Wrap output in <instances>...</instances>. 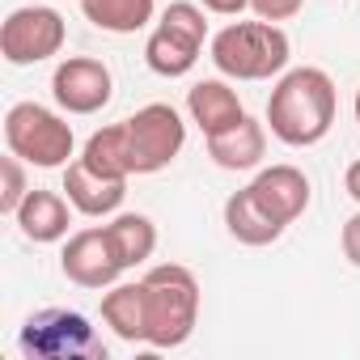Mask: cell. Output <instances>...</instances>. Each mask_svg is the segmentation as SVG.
I'll return each mask as SVG.
<instances>
[{
	"instance_id": "20",
	"label": "cell",
	"mask_w": 360,
	"mask_h": 360,
	"mask_svg": "<svg viewBox=\"0 0 360 360\" xmlns=\"http://www.w3.org/2000/svg\"><path fill=\"white\" fill-rule=\"evenodd\" d=\"M81 161L94 169V174H106V178H127L136 174L131 169V153H127V127L123 123H110L102 131H94L81 148Z\"/></svg>"
},
{
	"instance_id": "15",
	"label": "cell",
	"mask_w": 360,
	"mask_h": 360,
	"mask_svg": "<svg viewBox=\"0 0 360 360\" xmlns=\"http://www.w3.org/2000/svg\"><path fill=\"white\" fill-rule=\"evenodd\" d=\"M102 322L123 343H148V297L144 280H119L102 288Z\"/></svg>"
},
{
	"instance_id": "11",
	"label": "cell",
	"mask_w": 360,
	"mask_h": 360,
	"mask_svg": "<svg viewBox=\"0 0 360 360\" xmlns=\"http://www.w3.org/2000/svg\"><path fill=\"white\" fill-rule=\"evenodd\" d=\"M64 195H68V204H72L81 217L102 221V217H115V212L123 208V200H127V183H123V178L94 174V169L77 157V161L64 165Z\"/></svg>"
},
{
	"instance_id": "24",
	"label": "cell",
	"mask_w": 360,
	"mask_h": 360,
	"mask_svg": "<svg viewBox=\"0 0 360 360\" xmlns=\"http://www.w3.org/2000/svg\"><path fill=\"white\" fill-rule=\"evenodd\" d=\"M200 5L208 13H217V18H242L250 9V0H200Z\"/></svg>"
},
{
	"instance_id": "18",
	"label": "cell",
	"mask_w": 360,
	"mask_h": 360,
	"mask_svg": "<svg viewBox=\"0 0 360 360\" xmlns=\"http://www.w3.org/2000/svg\"><path fill=\"white\" fill-rule=\"evenodd\" d=\"M106 238H110V246H115V255L127 271L144 267L157 250V225L144 212H115L110 225H106Z\"/></svg>"
},
{
	"instance_id": "25",
	"label": "cell",
	"mask_w": 360,
	"mask_h": 360,
	"mask_svg": "<svg viewBox=\"0 0 360 360\" xmlns=\"http://www.w3.org/2000/svg\"><path fill=\"white\" fill-rule=\"evenodd\" d=\"M343 191L360 204V157H356V161L347 165V174H343Z\"/></svg>"
},
{
	"instance_id": "3",
	"label": "cell",
	"mask_w": 360,
	"mask_h": 360,
	"mask_svg": "<svg viewBox=\"0 0 360 360\" xmlns=\"http://www.w3.org/2000/svg\"><path fill=\"white\" fill-rule=\"evenodd\" d=\"M144 297H148V347L169 352L183 347L195 335L200 322V280L183 263H157L144 271Z\"/></svg>"
},
{
	"instance_id": "19",
	"label": "cell",
	"mask_w": 360,
	"mask_h": 360,
	"mask_svg": "<svg viewBox=\"0 0 360 360\" xmlns=\"http://www.w3.org/2000/svg\"><path fill=\"white\" fill-rule=\"evenodd\" d=\"M81 13L106 34H140L157 18V0H81Z\"/></svg>"
},
{
	"instance_id": "26",
	"label": "cell",
	"mask_w": 360,
	"mask_h": 360,
	"mask_svg": "<svg viewBox=\"0 0 360 360\" xmlns=\"http://www.w3.org/2000/svg\"><path fill=\"white\" fill-rule=\"evenodd\" d=\"M352 115H356V123H360V89H356V98H352Z\"/></svg>"
},
{
	"instance_id": "10",
	"label": "cell",
	"mask_w": 360,
	"mask_h": 360,
	"mask_svg": "<svg viewBox=\"0 0 360 360\" xmlns=\"http://www.w3.org/2000/svg\"><path fill=\"white\" fill-rule=\"evenodd\" d=\"M60 271L77 284V288H110L119 284V276L127 271L106 238V225H94V229H81V233H68L64 238V250H60Z\"/></svg>"
},
{
	"instance_id": "8",
	"label": "cell",
	"mask_w": 360,
	"mask_h": 360,
	"mask_svg": "<svg viewBox=\"0 0 360 360\" xmlns=\"http://www.w3.org/2000/svg\"><path fill=\"white\" fill-rule=\"evenodd\" d=\"M64 43H68V26L51 5H22L0 26V56L13 68L43 64L51 56H60Z\"/></svg>"
},
{
	"instance_id": "6",
	"label": "cell",
	"mask_w": 360,
	"mask_h": 360,
	"mask_svg": "<svg viewBox=\"0 0 360 360\" xmlns=\"http://www.w3.org/2000/svg\"><path fill=\"white\" fill-rule=\"evenodd\" d=\"M18 347L26 360H106V343L77 309H39L22 322Z\"/></svg>"
},
{
	"instance_id": "13",
	"label": "cell",
	"mask_w": 360,
	"mask_h": 360,
	"mask_svg": "<svg viewBox=\"0 0 360 360\" xmlns=\"http://www.w3.org/2000/svg\"><path fill=\"white\" fill-rule=\"evenodd\" d=\"M250 191H255V200L280 225H292L309 208V178L297 165H267V169H259L255 183H250Z\"/></svg>"
},
{
	"instance_id": "23",
	"label": "cell",
	"mask_w": 360,
	"mask_h": 360,
	"mask_svg": "<svg viewBox=\"0 0 360 360\" xmlns=\"http://www.w3.org/2000/svg\"><path fill=\"white\" fill-rule=\"evenodd\" d=\"M339 246H343V259H347L352 267H360V212H352V217L343 221Z\"/></svg>"
},
{
	"instance_id": "22",
	"label": "cell",
	"mask_w": 360,
	"mask_h": 360,
	"mask_svg": "<svg viewBox=\"0 0 360 360\" xmlns=\"http://www.w3.org/2000/svg\"><path fill=\"white\" fill-rule=\"evenodd\" d=\"M305 9V0H250V13L263 18V22H292L297 13Z\"/></svg>"
},
{
	"instance_id": "9",
	"label": "cell",
	"mask_w": 360,
	"mask_h": 360,
	"mask_svg": "<svg viewBox=\"0 0 360 360\" xmlns=\"http://www.w3.org/2000/svg\"><path fill=\"white\" fill-rule=\"evenodd\" d=\"M51 98L64 115H98L115 98V77L94 56H68L51 72Z\"/></svg>"
},
{
	"instance_id": "4",
	"label": "cell",
	"mask_w": 360,
	"mask_h": 360,
	"mask_svg": "<svg viewBox=\"0 0 360 360\" xmlns=\"http://www.w3.org/2000/svg\"><path fill=\"white\" fill-rule=\"evenodd\" d=\"M204 43H212L208 39V9L195 5V0H174L144 43V64L165 81L187 77L200 64Z\"/></svg>"
},
{
	"instance_id": "2",
	"label": "cell",
	"mask_w": 360,
	"mask_h": 360,
	"mask_svg": "<svg viewBox=\"0 0 360 360\" xmlns=\"http://www.w3.org/2000/svg\"><path fill=\"white\" fill-rule=\"evenodd\" d=\"M208 60L229 81H271V77H280L288 68L292 43H288V34L276 22H263V18L229 22L225 30L212 34Z\"/></svg>"
},
{
	"instance_id": "16",
	"label": "cell",
	"mask_w": 360,
	"mask_h": 360,
	"mask_svg": "<svg viewBox=\"0 0 360 360\" xmlns=\"http://www.w3.org/2000/svg\"><path fill=\"white\" fill-rule=\"evenodd\" d=\"M208 157L221 165V169H259L263 157H267V123L242 115L233 127L208 136Z\"/></svg>"
},
{
	"instance_id": "17",
	"label": "cell",
	"mask_w": 360,
	"mask_h": 360,
	"mask_svg": "<svg viewBox=\"0 0 360 360\" xmlns=\"http://www.w3.org/2000/svg\"><path fill=\"white\" fill-rule=\"evenodd\" d=\"M225 229H229V238L242 242V246H271V242L284 238L288 225H280V221L255 200V191L242 187V191H233V195L225 200Z\"/></svg>"
},
{
	"instance_id": "14",
	"label": "cell",
	"mask_w": 360,
	"mask_h": 360,
	"mask_svg": "<svg viewBox=\"0 0 360 360\" xmlns=\"http://www.w3.org/2000/svg\"><path fill=\"white\" fill-rule=\"evenodd\" d=\"M187 115H191V123H195V127L204 131V140H208V136L233 127V123L246 115V106H242L238 89L229 85V77H208V81H195V85L187 89Z\"/></svg>"
},
{
	"instance_id": "21",
	"label": "cell",
	"mask_w": 360,
	"mask_h": 360,
	"mask_svg": "<svg viewBox=\"0 0 360 360\" xmlns=\"http://www.w3.org/2000/svg\"><path fill=\"white\" fill-rule=\"evenodd\" d=\"M30 195V183H26V161L18 153L0 157V212L13 217L22 208V200Z\"/></svg>"
},
{
	"instance_id": "12",
	"label": "cell",
	"mask_w": 360,
	"mask_h": 360,
	"mask_svg": "<svg viewBox=\"0 0 360 360\" xmlns=\"http://www.w3.org/2000/svg\"><path fill=\"white\" fill-rule=\"evenodd\" d=\"M72 204H68V195H60V191H43V187H30V195L22 200V208L13 212V221H18V229H22V238L26 242H34V246H51V242H64L68 238V229H72Z\"/></svg>"
},
{
	"instance_id": "7",
	"label": "cell",
	"mask_w": 360,
	"mask_h": 360,
	"mask_svg": "<svg viewBox=\"0 0 360 360\" xmlns=\"http://www.w3.org/2000/svg\"><path fill=\"white\" fill-rule=\"evenodd\" d=\"M123 127H127V153L136 174H161L187 144V123L169 102L140 106L131 119H123Z\"/></svg>"
},
{
	"instance_id": "1",
	"label": "cell",
	"mask_w": 360,
	"mask_h": 360,
	"mask_svg": "<svg viewBox=\"0 0 360 360\" xmlns=\"http://www.w3.org/2000/svg\"><path fill=\"white\" fill-rule=\"evenodd\" d=\"M335 110H339V94L330 72L305 64V68H284L271 98H267V131L288 144V148H309L318 140H326V131L335 127Z\"/></svg>"
},
{
	"instance_id": "5",
	"label": "cell",
	"mask_w": 360,
	"mask_h": 360,
	"mask_svg": "<svg viewBox=\"0 0 360 360\" xmlns=\"http://www.w3.org/2000/svg\"><path fill=\"white\" fill-rule=\"evenodd\" d=\"M5 144L26 165L60 169V165H68V157L77 148V136H72V123L64 115H56L51 106H43V102H18L5 115Z\"/></svg>"
}]
</instances>
